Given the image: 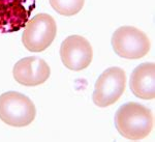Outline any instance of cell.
Returning a JSON list of instances; mask_svg holds the SVG:
<instances>
[{"mask_svg":"<svg viewBox=\"0 0 155 142\" xmlns=\"http://www.w3.org/2000/svg\"><path fill=\"white\" fill-rule=\"evenodd\" d=\"M154 126L152 111L139 103H127L118 109L115 127L120 135L129 140H141L151 133Z\"/></svg>","mask_w":155,"mask_h":142,"instance_id":"cell-1","label":"cell"},{"mask_svg":"<svg viewBox=\"0 0 155 142\" xmlns=\"http://www.w3.org/2000/svg\"><path fill=\"white\" fill-rule=\"evenodd\" d=\"M36 109L28 96L17 91H7L0 96V119L11 127L29 126L34 120Z\"/></svg>","mask_w":155,"mask_h":142,"instance_id":"cell-2","label":"cell"},{"mask_svg":"<svg viewBox=\"0 0 155 142\" xmlns=\"http://www.w3.org/2000/svg\"><path fill=\"white\" fill-rule=\"evenodd\" d=\"M57 33L54 18L48 14H37L27 22L22 43L30 52H42L53 43Z\"/></svg>","mask_w":155,"mask_h":142,"instance_id":"cell-3","label":"cell"},{"mask_svg":"<svg viewBox=\"0 0 155 142\" xmlns=\"http://www.w3.org/2000/svg\"><path fill=\"white\" fill-rule=\"evenodd\" d=\"M115 53L125 59H140L149 53L151 48L149 37L134 26H122L112 36Z\"/></svg>","mask_w":155,"mask_h":142,"instance_id":"cell-4","label":"cell"},{"mask_svg":"<svg viewBox=\"0 0 155 142\" xmlns=\"http://www.w3.org/2000/svg\"><path fill=\"white\" fill-rule=\"evenodd\" d=\"M126 75L117 66L107 69L98 77L93 93V102L96 106L106 108L116 103L125 90Z\"/></svg>","mask_w":155,"mask_h":142,"instance_id":"cell-5","label":"cell"},{"mask_svg":"<svg viewBox=\"0 0 155 142\" xmlns=\"http://www.w3.org/2000/svg\"><path fill=\"white\" fill-rule=\"evenodd\" d=\"M35 6L36 0H0V32L12 33L25 28Z\"/></svg>","mask_w":155,"mask_h":142,"instance_id":"cell-6","label":"cell"},{"mask_svg":"<svg viewBox=\"0 0 155 142\" xmlns=\"http://www.w3.org/2000/svg\"><path fill=\"white\" fill-rule=\"evenodd\" d=\"M60 57L63 64L71 71H82L88 68L93 58L91 45L81 36L66 37L60 47Z\"/></svg>","mask_w":155,"mask_h":142,"instance_id":"cell-7","label":"cell"},{"mask_svg":"<svg viewBox=\"0 0 155 142\" xmlns=\"http://www.w3.org/2000/svg\"><path fill=\"white\" fill-rule=\"evenodd\" d=\"M15 80L24 86H37L45 83L51 75L46 61L39 57L29 56L22 58L12 69Z\"/></svg>","mask_w":155,"mask_h":142,"instance_id":"cell-8","label":"cell"},{"mask_svg":"<svg viewBox=\"0 0 155 142\" xmlns=\"http://www.w3.org/2000/svg\"><path fill=\"white\" fill-rule=\"evenodd\" d=\"M129 86L132 93L142 100H153L155 96V64L145 62L134 69Z\"/></svg>","mask_w":155,"mask_h":142,"instance_id":"cell-9","label":"cell"},{"mask_svg":"<svg viewBox=\"0 0 155 142\" xmlns=\"http://www.w3.org/2000/svg\"><path fill=\"white\" fill-rule=\"evenodd\" d=\"M85 0H50L52 8L61 16L71 17L78 14L84 6Z\"/></svg>","mask_w":155,"mask_h":142,"instance_id":"cell-10","label":"cell"}]
</instances>
